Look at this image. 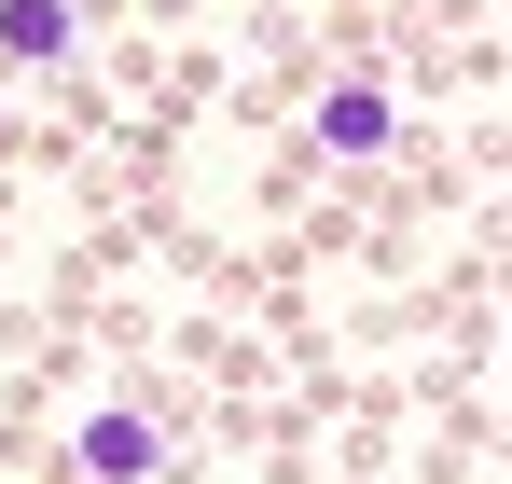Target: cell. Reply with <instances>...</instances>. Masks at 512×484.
<instances>
[{
  "label": "cell",
  "mask_w": 512,
  "mask_h": 484,
  "mask_svg": "<svg viewBox=\"0 0 512 484\" xmlns=\"http://www.w3.org/2000/svg\"><path fill=\"white\" fill-rule=\"evenodd\" d=\"M56 484H180V415L153 388H84L56 415Z\"/></svg>",
  "instance_id": "6da1fadb"
},
{
  "label": "cell",
  "mask_w": 512,
  "mask_h": 484,
  "mask_svg": "<svg viewBox=\"0 0 512 484\" xmlns=\"http://www.w3.org/2000/svg\"><path fill=\"white\" fill-rule=\"evenodd\" d=\"M402 125H416V97H402V70L388 56H346V70H319V97H305V153L319 166H374V153H402Z\"/></svg>",
  "instance_id": "7a4b0ae2"
},
{
  "label": "cell",
  "mask_w": 512,
  "mask_h": 484,
  "mask_svg": "<svg viewBox=\"0 0 512 484\" xmlns=\"http://www.w3.org/2000/svg\"><path fill=\"white\" fill-rule=\"evenodd\" d=\"M97 56V0H0V70L14 83H70Z\"/></svg>",
  "instance_id": "3957f363"
}]
</instances>
